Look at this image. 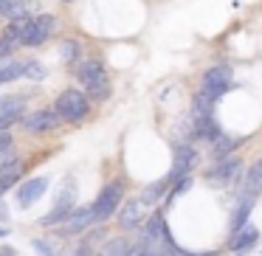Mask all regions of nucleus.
Masks as SVG:
<instances>
[{
	"instance_id": "obj_18",
	"label": "nucleus",
	"mask_w": 262,
	"mask_h": 256,
	"mask_svg": "<svg viewBox=\"0 0 262 256\" xmlns=\"http://www.w3.org/2000/svg\"><path fill=\"white\" fill-rule=\"evenodd\" d=\"M23 76V62H3L0 65V85H6V82H14Z\"/></svg>"
},
{
	"instance_id": "obj_1",
	"label": "nucleus",
	"mask_w": 262,
	"mask_h": 256,
	"mask_svg": "<svg viewBox=\"0 0 262 256\" xmlns=\"http://www.w3.org/2000/svg\"><path fill=\"white\" fill-rule=\"evenodd\" d=\"M76 79L82 82L85 93H91V99L104 102L110 96V82H107V71L99 59H85V62L76 68Z\"/></svg>"
},
{
	"instance_id": "obj_30",
	"label": "nucleus",
	"mask_w": 262,
	"mask_h": 256,
	"mask_svg": "<svg viewBox=\"0 0 262 256\" xmlns=\"http://www.w3.org/2000/svg\"><path fill=\"white\" fill-rule=\"evenodd\" d=\"M0 256H14V248H9V245H3V248H0Z\"/></svg>"
},
{
	"instance_id": "obj_9",
	"label": "nucleus",
	"mask_w": 262,
	"mask_h": 256,
	"mask_svg": "<svg viewBox=\"0 0 262 256\" xmlns=\"http://www.w3.org/2000/svg\"><path fill=\"white\" fill-rule=\"evenodd\" d=\"M59 115H57V110H34V113H29L23 119V127L29 132H51V130H57L59 127Z\"/></svg>"
},
{
	"instance_id": "obj_29",
	"label": "nucleus",
	"mask_w": 262,
	"mask_h": 256,
	"mask_svg": "<svg viewBox=\"0 0 262 256\" xmlns=\"http://www.w3.org/2000/svg\"><path fill=\"white\" fill-rule=\"evenodd\" d=\"M9 220V208H6V203L0 200V222H6Z\"/></svg>"
},
{
	"instance_id": "obj_24",
	"label": "nucleus",
	"mask_w": 262,
	"mask_h": 256,
	"mask_svg": "<svg viewBox=\"0 0 262 256\" xmlns=\"http://www.w3.org/2000/svg\"><path fill=\"white\" fill-rule=\"evenodd\" d=\"M93 253V245L91 242H82V245H76V248H71L65 256H91Z\"/></svg>"
},
{
	"instance_id": "obj_3",
	"label": "nucleus",
	"mask_w": 262,
	"mask_h": 256,
	"mask_svg": "<svg viewBox=\"0 0 262 256\" xmlns=\"http://www.w3.org/2000/svg\"><path fill=\"white\" fill-rule=\"evenodd\" d=\"M121 200H124V183H121V180H110L107 186H102L99 197L93 200V214H96V222L110 220L113 211L121 208Z\"/></svg>"
},
{
	"instance_id": "obj_8",
	"label": "nucleus",
	"mask_w": 262,
	"mask_h": 256,
	"mask_svg": "<svg viewBox=\"0 0 262 256\" xmlns=\"http://www.w3.org/2000/svg\"><path fill=\"white\" fill-rule=\"evenodd\" d=\"M194 164H198V152H194L189 144L175 147V164H172V172L166 175V180L175 183V180H181V177H186L189 172L194 169Z\"/></svg>"
},
{
	"instance_id": "obj_14",
	"label": "nucleus",
	"mask_w": 262,
	"mask_h": 256,
	"mask_svg": "<svg viewBox=\"0 0 262 256\" xmlns=\"http://www.w3.org/2000/svg\"><path fill=\"white\" fill-rule=\"evenodd\" d=\"M243 194H251V197H259L262 194V160H256V164L245 172Z\"/></svg>"
},
{
	"instance_id": "obj_33",
	"label": "nucleus",
	"mask_w": 262,
	"mask_h": 256,
	"mask_svg": "<svg viewBox=\"0 0 262 256\" xmlns=\"http://www.w3.org/2000/svg\"><path fill=\"white\" fill-rule=\"evenodd\" d=\"M62 3H74V0H62Z\"/></svg>"
},
{
	"instance_id": "obj_6",
	"label": "nucleus",
	"mask_w": 262,
	"mask_h": 256,
	"mask_svg": "<svg viewBox=\"0 0 262 256\" xmlns=\"http://www.w3.org/2000/svg\"><path fill=\"white\" fill-rule=\"evenodd\" d=\"M239 175H243V160L231 158V155L223 158V160H217V164L206 172V177H209L214 186H231V183L239 180Z\"/></svg>"
},
{
	"instance_id": "obj_32",
	"label": "nucleus",
	"mask_w": 262,
	"mask_h": 256,
	"mask_svg": "<svg viewBox=\"0 0 262 256\" xmlns=\"http://www.w3.org/2000/svg\"><path fill=\"white\" fill-rule=\"evenodd\" d=\"M6 234H9V228H0V237H6Z\"/></svg>"
},
{
	"instance_id": "obj_11",
	"label": "nucleus",
	"mask_w": 262,
	"mask_h": 256,
	"mask_svg": "<svg viewBox=\"0 0 262 256\" xmlns=\"http://www.w3.org/2000/svg\"><path fill=\"white\" fill-rule=\"evenodd\" d=\"M48 177H31V180H26L23 186L17 189V203L23 205V208H29V205H34L37 200L46 194V189H48Z\"/></svg>"
},
{
	"instance_id": "obj_16",
	"label": "nucleus",
	"mask_w": 262,
	"mask_h": 256,
	"mask_svg": "<svg viewBox=\"0 0 262 256\" xmlns=\"http://www.w3.org/2000/svg\"><path fill=\"white\" fill-rule=\"evenodd\" d=\"M239 144V138H231V135H217L214 141H211V158L214 160H223L231 155V149Z\"/></svg>"
},
{
	"instance_id": "obj_23",
	"label": "nucleus",
	"mask_w": 262,
	"mask_h": 256,
	"mask_svg": "<svg viewBox=\"0 0 262 256\" xmlns=\"http://www.w3.org/2000/svg\"><path fill=\"white\" fill-rule=\"evenodd\" d=\"M31 248L37 250V256H57V253H54V248L46 242V239H34V242H31Z\"/></svg>"
},
{
	"instance_id": "obj_10",
	"label": "nucleus",
	"mask_w": 262,
	"mask_h": 256,
	"mask_svg": "<svg viewBox=\"0 0 262 256\" xmlns=\"http://www.w3.org/2000/svg\"><path fill=\"white\" fill-rule=\"evenodd\" d=\"M231 87V71L223 68V65H217V68H209L203 76V90L211 93L214 99H220L223 93Z\"/></svg>"
},
{
	"instance_id": "obj_26",
	"label": "nucleus",
	"mask_w": 262,
	"mask_h": 256,
	"mask_svg": "<svg viewBox=\"0 0 262 256\" xmlns=\"http://www.w3.org/2000/svg\"><path fill=\"white\" fill-rule=\"evenodd\" d=\"M9 147H12V135H9V132H0V152L9 149Z\"/></svg>"
},
{
	"instance_id": "obj_12",
	"label": "nucleus",
	"mask_w": 262,
	"mask_h": 256,
	"mask_svg": "<svg viewBox=\"0 0 262 256\" xmlns=\"http://www.w3.org/2000/svg\"><path fill=\"white\" fill-rule=\"evenodd\" d=\"M256 239H259V231H256L251 222H245L243 228L231 231V239H228V250H234V253H245V250H251V248L256 245Z\"/></svg>"
},
{
	"instance_id": "obj_20",
	"label": "nucleus",
	"mask_w": 262,
	"mask_h": 256,
	"mask_svg": "<svg viewBox=\"0 0 262 256\" xmlns=\"http://www.w3.org/2000/svg\"><path fill=\"white\" fill-rule=\"evenodd\" d=\"M34 23H37V29H40V34L46 37V40L57 31V17H54V14H37Z\"/></svg>"
},
{
	"instance_id": "obj_4",
	"label": "nucleus",
	"mask_w": 262,
	"mask_h": 256,
	"mask_svg": "<svg viewBox=\"0 0 262 256\" xmlns=\"http://www.w3.org/2000/svg\"><path fill=\"white\" fill-rule=\"evenodd\" d=\"M93 222H96L93 203L91 205H74V211L59 222V234H62V237H79V234H85Z\"/></svg>"
},
{
	"instance_id": "obj_22",
	"label": "nucleus",
	"mask_w": 262,
	"mask_h": 256,
	"mask_svg": "<svg viewBox=\"0 0 262 256\" xmlns=\"http://www.w3.org/2000/svg\"><path fill=\"white\" fill-rule=\"evenodd\" d=\"M59 57H62V62H76V57H79V42L65 40L62 45H59Z\"/></svg>"
},
{
	"instance_id": "obj_17",
	"label": "nucleus",
	"mask_w": 262,
	"mask_h": 256,
	"mask_svg": "<svg viewBox=\"0 0 262 256\" xmlns=\"http://www.w3.org/2000/svg\"><path fill=\"white\" fill-rule=\"evenodd\" d=\"M169 186H172L169 180L152 183V186H147V189H144V192H141V200H144V203H147V205H152L155 200H161V197H164V192H166V189H169Z\"/></svg>"
},
{
	"instance_id": "obj_27",
	"label": "nucleus",
	"mask_w": 262,
	"mask_h": 256,
	"mask_svg": "<svg viewBox=\"0 0 262 256\" xmlns=\"http://www.w3.org/2000/svg\"><path fill=\"white\" fill-rule=\"evenodd\" d=\"M12 51H14V48L9 45L6 40H0V59H6V57H9V54H12Z\"/></svg>"
},
{
	"instance_id": "obj_28",
	"label": "nucleus",
	"mask_w": 262,
	"mask_h": 256,
	"mask_svg": "<svg viewBox=\"0 0 262 256\" xmlns=\"http://www.w3.org/2000/svg\"><path fill=\"white\" fill-rule=\"evenodd\" d=\"M12 124H14V119H0V132H9Z\"/></svg>"
},
{
	"instance_id": "obj_15",
	"label": "nucleus",
	"mask_w": 262,
	"mask_h": 256,
	"mask_svg": "<svg viewBox=\"0 0 262 256\" xmlns=\"http://www.w3.org/2000/svg\"><path fill=\"white\" fill-rule=\"evenodd\" d=\"M254 200L256 197H251V194H243V200L237 203V208L231 214V231H237V228H243L248 222V214L254 211Z\"/></svg>"
},
{
	"instance_id": "obj_7",
	"label": "nucleus",
	"mask_w": 262,
	"mask_h": 256,
	"mask_svg": "<svg viewBox=\"0 0 262 256\" xmlns=\"http://www.w3.org/2000/svg\"><path fill=\"white\" fill-rule=\"evenodd\" d=\"M147 208L149 205L144 203L141 197L127 200V203L119 208V225L124 228V231H136V228L144 222V217H147Z\"/></svg>"
},
{
	"instance_id": "obj_21",
	"label": "nucleus",
	"mask_w": 262,
	"mask_h": 256,
	"mask_svg": "<svg viewBox=\"0 0 262 256\" xmlns=\"http://www.w3.org/2000/svg\"><path fill=\"white\" fill-rule=\"evenodd\" d=\"M127 250H130V245H127L124 239L119 237V239H110V242L104 245V248H102V256H124Z\"/></svg>"
},
{
	"instance_id": "obj_13",
	"label": "nucleus",
	"mask_w": 262,
	"mask_h": 256,
	"mask_svg": "<svg viewBox=\"0 0 262 256\" xmlns=\"http://www.w3.org/2000/svg\"><path fill=\"white\" fill-rule=\"evenodd\" d=\"M26 115V99L23 96H0V119H14Z\"/></svg>"
},
{
	"instance_id": "obj_19",
	"label": "nucleus",
	"mask_w": 262,
	"mask_h": 256,
	"mask_svg": "<svg viewBox=\"0 0 262 256\" xmlns=\"http://www.w3.org/2000/svg\"><path fill=\"white\" fill-rule=\"evenodd\" d=\"M46 65L42 62H37V59H26L23 62V76L26 79H34V82H40V79H46Z\"/></svg>"
},
{
	"instance_id": "obj_2",
	"label": "nucleus",
	"mask_w": 262,
	"mask_h": 256,
	"mask_svg": "<svg viewBox=\"0 0 262 256\" xmlns=\"http://www.w3.org/2000/svg\"><path fill=\"white\" fill-rule=\"evenodd\" d=\"M54 110H57V115H59L62 121L76 124V121H82L88 113H91V99H88V93L76 90V87H68V90L59 93Z\"/></svg>"
},
{
	"instance_id": "obj_25",
	"label": "nucleus",
	"mask_w": 262,
	"mask_h": 256,
	"mask_svg": "<svg viewBox=\"0 0 262 256\" xmlns=\"http://www.w3.org/2000/svg\"><path fill=\"white\" fill-rule=\"evenodd\" d=\"M124 256H152V250H149V248H144V245L138 242V245H130V250H127Z\"/></svg>"
},
{
	"instance_id": "obj_31",
	"label": "nucleus",
	"mask_w": 262,
	"mask_h": 256,
	"mask_svg": "<svg viewBox=\"0 0 262 256\" xmlns=\"http://www.w3.org/2000/svg\"><path fill=\"white\" fill-rule=\"evenodd\" d=\"M178 256H211V253H189V250H178Z\"/></svg>"
},
{
	"instance_id": "obj_5",
	"label": "nucleus",
	"mask_w": 262,
	"mask_h": 256,
	"mask_svg": "<svg viewBox=\"0 0 262 256\" xmlns=\"http://www.w3.org/2000/svg\"><path fill=\"white\" fill-rule=\"evenodd\" d=\"M74 203H76V189H74V183H65L62 192H59V197H57V203H54V208L40 220V225H42V228L59 225V222H62L65 217L71 214V211H74Z\"/></svg>"
}]
</instances>
